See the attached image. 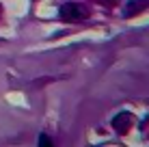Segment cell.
Listing matches in <instances>:
<instances>
[{
	"instance_id": "cell-1",
	"label": "cell",
	"mask_w": 149,
	"mask_h": 147,
	"mask_svg": "<svg viewBox=\"0 0 149 147\" xmlns=\"http://www.w3.org/2000/svg\"><path fill=\"white\" fill-rule=\"evenodd\" d=\"M58 17L63 20V22H80V20L86 17V11L82 4H76V2H67L61 7L58 11Z\"/></svg>"
},
{
	"instance_id": "cell-2",
	"label": "cell",
	"mask_w": 149,
	"mask_h": 147,
	"mask_svg": "<svg viewBox=\"0 0 149 147\" xmlns=\"http://www.w3.org/2000/svg\"><path fill=\"white\" fill-rule=\"evenodd\" d=\"M112 128H115L119 134H125L127 130L132 128V115L130 113H119L115 119H112Z\"/></svg>"
},
{
	"instance_id": "cell-3",
	"label": "cell",
	"mask_w": 149,
	"mask_h": 147,
	"mask_svg": "<svg viewBox=\"0 0 149 147\" xmlns=\"http://www.w3.org/2000/svg\"><path fill=\"white\" fill-rule=\"evenodd\" d=\"M149 9V0H132V2H127V7H125V17H134L136 13H143V11H147Z\"/></svg>"
},
{
	"instance_id": "cell-4",
	"label": "cell",
	"mask_w": 149,
	"mask_h": 147,
	"mask_svg": "<svg viewBox=\"0 0 149 147\" xmlns=\"http://www.w3.org/2000/svg\"><path fill=\"white\" fill-rule=\"evenodd\" d=\"M37 147H54V143H52V139H50L48 134H39V139H37Z\"/></svg>"
}]
</instances>
